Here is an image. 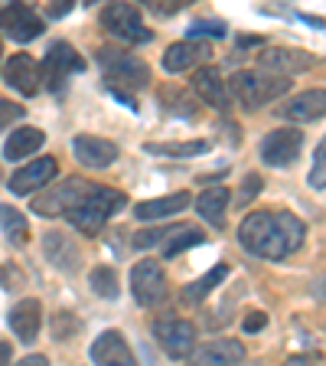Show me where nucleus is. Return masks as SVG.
<instances>
[{
	"label": "nucleus",
	"mask_w": 326,
	"mask_h": 366,
	"mask_svg": "<svg viewBox=\"0 0 326 366\" xmlns=\"http://www.w3.org/2000/svg\"><path fill=\"white\" fill-rule=\"evenodd\" d=\"M307 236V226L294 213L281 209H258L248 213L238 226V242L245 252L258 255V259H287L290 252L300 249Z\"/></svg>",
	"instance_id": "obj_1"
},
{
	"label": "nucleus",
	"mask_w": 326,
	"mask_h": 366,
	"mask_svg": "<svg viewBox=\"0 0 326 366\" xmlns=\"http://www.w3.org/2000/svg\"><path fill=\"white\" fill-rule=\"evenodd\" d=\"M124 203H128L124 193L98 187V183H88V190L82 193V199L68 209V222H72L78 232H85V236H95L118 209H124Z\"/></svg>",
	"instance_id": "obj_2"
},
{
	"label": "nucleus",
	"mask_w": 326,
	"mask_h": 366,
	"mask_svg": "<svg viewBox=\"0 0 326 366\" xmlns=\"http://www.w3.org/2000/svg\"><path fill=\"white\" fill-rule=\"evenodd\" d=\"M287 89H290L287 76H271V72H261V69H245V72H235V79L228 82V99H235L248 112H258V108L271 105L274 99H281Z\"/></svg>",
	"instance_id": "obj_3"
},
{
	"label": "nucleus",
	"mask_w": 326,
	"mask_h": 366,
	"mask_svg": "<svg viewBox=\"0 0 326 366\" xmlns=\"http://www.w3.org/2000/svg\"><path fill=\"white\" fill-rule=\"evenodd\" d=\"M151 330L157 337V343L163 347V353L173 360L190 357L193 347H196V327L183 317H160V320H153Z\"/></svg>",
	"instance_id": "obj_4"
},
{
	"label": "nucleus",
	"mask_w": 326,
	"mask_h": 366,
	"mask_svg": "<svg viewBox=\"0 0 326 366\" xmlns=\"http://www.w3.org/2000/svg\"><path fill=\"white\" fill-rule=\"evenodd\" d=\"M101 26H105L111 36L124 39V43H147L151 39V30L141 20V10L131 7V4H111L101 14Z\"/></svg>",
	"instance_id": "obj_5"
},
{
	"label": "nucleus",
	"mask_w": 326,
	"mask_h": 366,
	"mask_svg": "<svg viewBox=\"0 0 326 366\" xmlns=\"http://www.w3.org/2000/svg\"><path fill=\"white\" fill-rule=\"evenodd\" d=\"M88 190V180H78V177H68V180H62L59 187H49L46 193H39L36 199H33V213L39 216H68V209L82 199V193Z\"/></svg>",
	"instance_id": "obj_6"
},
{
	"label": "nucleus",
	"mask_w": 326,
	"mask_h": 366,
	"mask_svg": "<svg viewBox=\"0 0 326 366\" xmlns=\"http://www.w3.org/2000/svg\"><path fill=\"white\" fill-rule=\"evenodd\" d=\"M98 62L114 82L137 85V89H144V85L151 82V69H147V62H141L131 53H121V49H111V46L98 49Z\"/></svg>",
	"instance_id": "obj_7"
},
{
	"label": "nucleus",
	"mask_w": 326,
	"mask_h": 366,
	"mask_svg": "<svg viewBox=\"0 0 326 366\" xmlns=\"http://www.w3.org/2000/svg\"><path fill=\"white\" fill-rule=\"evenodd\" d=\"M85 62L82 56L72 49L68 43H53L49 46V53H46V62H43V82L49 85L53 92H62V85H66V79L72 76V72H82Z\"/></svg>",
	"instance_id": "obj_8"
},
{
	"label": "nucleus",
	"mask_w": 326,
	"mask_h": 366,
	"mask_svg": "<svg viewBox=\"0 0 326 366\" xmlns=\"http://www.w3.org/2000/svg\"><path fill=\"white\" fill-rule=\"evenodd\" d=\"M300 147H304V134L297 128H277L271 134H265L261 141V160L271 164V167H287L300 157Z\"/></svg>",
	"instance_id": "obj_9"
},
{
	"label": "nucleus",
	"mask_w": 326,
	"mask_h": 366,
	"mask_svg": "<svg viewBox=\"0 0 326 366\" xmlns=\"http://www.w3.org/2000/svg\"><path fill=\"white\" fill-rule=\"evenodd\" d=\"M131 295H134L137 305H157L167 295V278H163V268L157 262H137L134 272H131Z\"/></svg>",
	"instance_id": "obj_10"
},
{
	"label": "nucleus",
	"mask_w": 326,
	"mask_h": 366,
	"mask_svg": "<svg viewBox=\"0 0 326 366\" xmlns=\"http://www.w3.org/2000/svg\"><path fill=\"white\" fill-rule=\"evenodd\" d=\"M245 360V347L238 340H209L193 347L186 366H238Z\"/></svg>",
	"instance_id": "obj_11"
},
{
	"label": "nucleus",
	"mask_w": 326,
	"mask_h": 366,
	"mask_svg": "<svg viewBox=\"0 0 326 366\" xmlns=\"http://www.w3.org/2000/svg\"><path fill=\"white\" fill-rule=\"evenodd\" d=\"M0 30L7 33L14 43H33L43 33V20L23 4H10L0 10Z\"/></svg>",
	"instance_id": "obj_12"
},
{
	"label": "nucleus",
	"mask_w": 326,
	"mask_h": 366,
	"mask_svg": "<svg viewBox=\"0 0 326 366\" xmlns=\"http://www.w3.org/2000/svg\"><path fill=\"white\" fill-rule=\"evenodd\" d=\"M313 56L304 53V49H284V46H274V49H265L258 56V69L261 72H271V76H294V72H307L313 66Z\"/></svg>",
	"instance_id": "obj_13"
},
{
	"label": "nucleus",
	"mask_w": 326,
	"mask_h": 366,
	"mask_svg": "<svg viewBox=\"0 0 326 366\" xmlns=\"http://www.w3.org/2000/svg\"><path fill=\"white\" fill-rule=\"evenodd\" d=\"M4 79H7V85L14 92H20V95H36L39 82H43V69H39V62L33 59V56L16 53V56H10L7 66H4Z\"/></svg>",
	"instance_id": "obj_14"
},
{
	"label": "nucleus",
	"mask_w": 326,
	"mask_h": 366,
	"mask_svg": "<svg viewBox=\"0 0 326 366\" xmlns=\"http://www.w3.org/2000/svg\"><path fill=\"white\" fill-rule=\"evenodd\" d=\"M91 360H95V366H137V357L131 353L124 334H118V330L98 334V340L91 343Z\"/></svg>",
	"instance_id": "obj_15"
},
{
	"label": "nucleus",
	"mask_w": 326,
	"mask_h": 366,
	"mask_svg": "<svg viewBox=\"0 0 326 366\" xmlns=\"http://www.w3.org/2000/svg\"><path fill=\"white\" fill-rule=\"evenodd\" d=\"M56 157H39V160H30L26 167H20L14 177H10V193H16V197H26V193L39 190V187H46V183L56 177Z\"/></svg>",
	"instance_id": "obj_16"
},
{
	"label": "nucleus",
	"mask_w": 326,
	"mask_h": 366,
	"mask_svg": "<svg viewBox=\"0 0 326 366\" xmlns=\"http://www.w3.org/2000/svg\"><path fill=\"white\" fill-rule=\"evenodd\" d=\"M277 114H284L287 122H317L326 114V89H310L300 92L294 99L284 102V108H277Z\"/></svg>",
	"instance_id": "obj_17"
},
{
	"label": "nucleus",
	"mask_w": 326,
	"mask_h": 366,
	"mask_svg": "<svg viewBox=\"0 0 326 366\" xmlns=\"http://www.w3.org/2000/svg\"><path fill=\"white\" fill-rule=\"evenodd\" d=\"M72 151H76V157L91 170L111 167L114 160H118V147H114L111 141H105V137H95V134H78L76 141H72Z\"/></svg>",
	"instance_id": "obj_18"
},
{
	"label": "nucleus",
	"mask_w": 326,
	"mask_h": 366,
	"mask_svg": "<svg viewBox=\"0 0 326 366\" xmlns=\"http://www.w3.org/2000/svg\"><path fill=\"white\" fill-rule=\"evenodd\" d=\"M10 330L20 337L23 343H33L39 337V324H43V307L36 297H23L10 307Z\"/></svg>",
	"instance_id": "obj_19"
},
{
	"label": "nucleus",
	"mask_w": 326,
	"mask_h": 366,
	"mask_svg": "<svg viewBox=\"0 0 326 366\" xmlns=\"http://www.w3.org/2000/svg\"><path fill=\"white\" fill-rule=\"evenodd\" d=\"M209 56H213L209 43H199V39L173 43L167 53H163V69H167V72H186V69H193L196 62L209 59Z\"/></svg>",
	"instance_id": "obj_20"
},
{
	"label": "nucleus",
	"mask_w": 326,
	"mask_h": 366,
	"mask_svg": "<svg viewBox=\"0 0 326 366\" xmlns=\"http://www.w3.org/2000/svg\"><path fill=\"white\" fill-rule=\"evenodd\" d=\"M228 199H232L228 187H205V190L196 197V213L203 216V219L209 222V226L222 229V226H225Z\"/></svg>",
	"instance_id": "obj_21"
},
{
	"label": "nucleus",
	"mask_w": 326,
	"mask_h": 366,
	"mask_svg": "<svg viewBox=\"0 0 326 366\" xmlns=\"http://www.w3.org/2000/svg\"><path fill=\"white\" fill-rule=\"evenodd\" d=\"M193 203V197L186 190L183 193H170V197H160V199H144V203L134 206V216L137 219H167V216L183 213L186 206Z\"/></svg>",
	"instance_id": "obj_22"
},
{
	"label": "nucleus",
	"mask_w": 326,
	"mask_h": 366,
	"mask_svg": "<svg viewBox=\"0 0 326 366\" xmlns=\"http://www.w3.org/2000/svg\"><path fill=\"white\" fill-rule=\"evenodd\" d=\"M46 134L39 128H16L14 134H7L4 144V160H26L30 154H36L43 147Z\"/></svg>",
	"instance_id": "obj_23"
},
{
	"label": "nucleus",
	"mask_w": 326,
	"mask_h": 366,
	"mask_svg": "<svg viewBox=\"0 0 326 366\" xmlns=\"http://www.w3.org/2000/svg\"><path fill=\"white\" fill-rule=\"evenodd\" d=\"M193 85H196V92L203 95V102H209L213 108H228V85L222 82V76L213 66L199 69L196 79H193Z\"/></svg>",
	"instance_id": "obj_24"
},
{
	"label": "nucleus",
	"mask_w": 326,
	"mask_h": 366,
	"mask_svg": "<svg viewBox=\"0 0 326 366\" xmlns=\"http://www.w3.org/2000/svg\"><path fill=\"white\" fill-rule=\"evenodd\" d=\"M46 255L53 259L56 268H62V272H72V268L78 265V249L76 242L68 236H62V232H46Z\"/></svg>",
	"instance_id": "obj_25"
},
{
	"label": "nucleus",
	"mask_w": 326,
	"mask_h": 366,
	"mask_svg": "<svg viewBox=\"0 0 326 366\" xmlns=\"http://www.w3.org/2000/svg\"><path fill=\"white\" fill-rule=\"evenodd\" d=\"M0 232L14 245H26V239H30V222H26V216H23L20 209L0 203Z\"/></svg>",
	"instance_id": "obj_26"
},
{
	"label": "nucleus",
	"mask_w": 326,
	"mask_h": 366,
	"mask_svg": "<svg viewBox=\"0 0 326 366\" xmlns=\"http://www.w3.org/2000/svg\"><path fill=\"white\" fill-rule=\"evenodd\" d=\"M167 239H170V242H163V255H167V259H173V255H180L183 249H193V245L203 242L205 232H203V229H196V226H180V229H170Z\"/></svg>",
	"instance_id": "obj_27"
},
{
	"label": "nucleus",
	"mask_w": 326,
	"mask_h": 366,
	"mask_svg": "<svg viewBox=\"0 0 326 366\" xmlns=\"http://www.w3.org/2000/svg\"><path fill=\"white\" fill-rule=\"evenodd\" d=\"M205 151H209V141H167V144L151 141L147 144V154H160V157H196Z\"/></svg>",
	"instance_id": "obj_28"
},
{
	"label": "nucleus",
	"mask_w": 326,
	"mask_h": 366,
	"mask_svg": "<svg viewBox=\"0 0 326 366\" xmlns=\"http://www.w3.org/2000/svg\"><path fill=\"white\" fill-rule=\"evenodd\" d=\"M225 278H228V265H215L213 272H205L203 278H199V282H193L190 288L183 291V297L196 305V301H203V297L209 295V291H215V288H219V282H225Z\"/></svg>",
	"instance_id": "obj_29"
},
{
	"label": "nucleus",
	"mask_w": 326,
	"mask_h": 366,
	"mask_svg": "<svg viewBox=\"0 0 326 366\" xmlns=\"http://www.w3.org/2000/svg\"><path fill=\"white\" fill-rule=\"evenodd\" d=\"M88 282H91V291H95L98 297H108V301L118 297V274H114V268L98 265L88 274Z\"/></svg>",
	"instance_id": "obj_30"
},
{
	"label": "nucleus",
	"mask_w": 326,
	"mask_h": 366,
	"mask_svg": "<svg viewBox=\"0 0 326 366\" xmlns=\"http://www.w3.org/2000/svg\"><path fill=\"white\" fill-rule=\"evenodd\" d=\"M307 180H310V187H317V190H326V134L317 144V151H313V167H310Z\"/></svg>",
	"instance_id": "obj_31"
},
{
	"label": "nucleus",
	"mask_w": 326,
	"mask_h": 366,
	"mask_svg": "<svg viewBox=\"0 0 326 366\" xmlns=\"http://www.w3.org/2000/svg\"><path fill=\"white\" fill-rule=\"evenodd\" d=\"M82 330V320L72 317V314H59L53 317V337L56 340H68V334H78Z\"/></svg>",
	"instance_id": "obj_32"
},
{
	"label": "nucleus",
	"mask_w": 326,
	"mask_h": 366,
	"mask_svg": "<svg viewBox=\"0 0 326 366\" xmlns=\"http://www.w3.org/2000/svg\"><path fill=\"white\" fill-rule=\"evenodd\" d=\"M190 36H225V23H219V20H196L190 26Z\"/></svg>",
	"instance_id": "obj_33"
},
{
	"label": "nucleus",
	"mask_w": 326,
	"mask_h": 366,
	"mask_svg": "<svg viewBox=\"0 0 326 366\" xmlns=\"http://www.w3.org/2000/svg\"><path fill=\"white\" fill-rule=\"evenodd\" d=\"M20 118H23V108L16 102H0V131L7 128V124L20 122Z\"/></svg>",
	"instance_id": "obj_34"
},
{
	"label": "nucleus",
	"mask_w": 326,
	"mask_h": 366,
	"mask_svg": "<svg viewBox=\"0 0 326 366\" xmlns=\"http://www.w3.org/2000/svg\"><path fill=\"white\" fill-rule=\"evenodd\" d=\"M261 187H265V183H261V177L258 174H248V177H245V183H242V193H238V203H248V199L255 197Z\"/></svg>",
	"instance_id": "obj_35"
},
{
	"label": "nucleus",
	"mask_w": 326,
	"mask_h": 366,
	"mask_svg": "<svg viewBox=\"0 0 326 366\" xmlns=\"http://www.w3.org/2000/svg\"><path fill=\"white\" fill-rule=\"evenodd\" d=\"M265 324H268V314H261V311H251L248 317H245V334H258V330H265Z\"/></svg>",
	"instance_id": "obj_36"
},
{
	"label": "nucleus",
	"mask_w": 326,
	"mask_h": 366,
	"mask_svg": "<svg viewBox=\"0 0 326 366\" xmlns=\"http://www.w3.org/2000/svg\"><path fill=\"white\" fill-rule=\"evenodd\" d=\"M16 366H49V360H46L43 353H30V357H23Z\"/></svg>",
	"instance_id": "obj_37"
},
{
	"label": "nucleus",
	"mask_w": 326,
	"mask_h": 366,
	"mask_svg": "<svg viewBox=\"0 0 326 366\" xmlns=\"http://www.w3.org/2000/svg\"><path fill=\"white\" fill-rule=\"evenodd\" d=\"M10 353H14V347L0 337V366H10Z\"/></svg>",
	"instance_id": "obj_38"
},
{
	"label": "nucleus",
	"mask_w": 326,
	"mask_h": 366,
	"mask_svg": "<svg viewBox=\"0 0 326 366\" xmlns=\"http://www.w3.org/2000/svg\"><path fill=\"white\" fill-rule=\"evenodd\" d=\"M284 366H317L310 357H287L284 360Z\"/></svg>",
	"instance_id": "obj_39"
},
{
	"label": "nucleus",
	"mask_w": 326,
	"mask_h": 366,
	"mask_svg": "<svg viewBox=\"0 0 326 366\" xmlns=\"http://www.w3.org/2000/svg\"><path fill=\"white\" fill-rule=\"evenodd\" d=\"M313 295H317L320 301L326 305V278H317V282H313Z\"/></svg>",
	"instance_id": "obj_40"
},
{
	"label": "nucleus",
	"mask_w": 326,
	"mask_h": 366,
	"mask_svg": "<svg viewBox=\"0 0 326 366\" xmlns=\"http://www.w3.org/2000/svg\"><path fill=\"white\" fill-rule=\"evenodd\" d=\"M68 10V4H59V7H49V16H62Z\"/></svg>",
	"instance_id": "obj_41"
},
{
	"label": "nucleus",
	"mask_w": 326,
	"mask_h": 366,
	"mask_svg": "<svg viewBox=\"0 0 326 366\" xmlns=\"http://www.w3.org/2000/svg\"><path fill=\"white\" fill-rule=\"evenodd\" d=\"M0 56H4V46H0Z\"/></svg>",
	"instance_id": "obj_42"
}]
</instances>
